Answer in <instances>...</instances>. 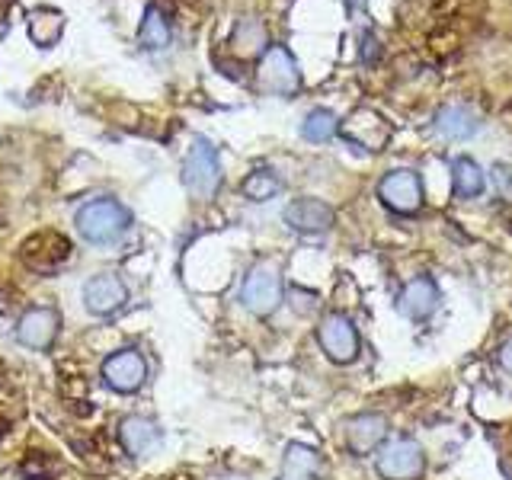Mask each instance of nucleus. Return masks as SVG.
<instances>
[{"mask_svg": "<svg viewBox=\"0 0 512 480\" xmlns=\"http://www.w3.org/2000/svg\"><path fill=\"white\" fill-rule=\"evenodd\" d=\"M74 224L87 244H116L132 228V212L116 199H93L77 208Z\"/></svg>", "mask_w": 512, "mask_h": 480, "instance_id": "f257e3e1", "label": "nucleus"}, {"mask_svg": "<svg viewBox=\"0 0 512 480\" xmlns=\"http://www.w3.org/2000/svg\"><path fill=\"white\" fill-rule=\"evenodd\" d=\"M285 301V285H282V272L272 263H256L244 282H240V304L253 314V317H272Z\"/></svg>", "mask_w": 512, "mask_h": 480, "instance_id": "f03ea898", "label": "nucleus"}, {"mask_svg": "<svg viewBox=\"0 0 512 480\" xmlns=\"http://www.w3.org/2000/svg\"><path fill=\"white\" fill-rule=\"evenodd\" d=\"M183 186L192 199L208 202L221 186V157L208 138H196L183 160Z\"/></svg>", "mask_w": 512, "mask_h": 480, "instance_id": "7ed1b4c3", "label": "nucleus"}, {"mask_svg": "<svg viewBox=\"0 0 512 480\" xmlns=\"http://www.w3.org/2000/svg\"><path fill=\"white\" fill-rule=\"evenodd\" d=\"M317 346L324 349V356L333 365H352L362 352V336H359L356 320L340 311L324 314L317 324Z\"/></svg>", "mask_w": 512, "mask_h": 480, "instance_id": "20e7f679", "label": "nucleus"}, {"mask_svg": "<svg viewBox=\"0 0 512 480\" xmlns=\"http://www.w3.org/2000/svg\"><path fill=\"white\" fill-rule=\"evenodd\" d=\"M375 471L384 480H423L426 474V448L413 436H397L378 448Z\"/></svg>", "mask_w": 512, "mask_h": 480, "instance_id": "39448f33", "label": "nucleus"}, {"mask_svg": "<svg viewBox=\"0 0 512 480\" xmlns=\"http://www.w3.org/2000/svg\"><path fill=\"white\" fill-rule=\"evenodd\" d=\"M378 199L394 215H416L423 208V180L410 167H394L378 180Z\"/></svg>", "mask_w": 512, "mask_h": 480, "instance_id": "423d86ee", "label": "nucleus"}, {"mask_svg": "<svg viewBox=\"0 0 512 480\" xmlns=\"http://www.w3.org/2000/svg\"><path fill=\"white\" fill-rule=\"evenodd\" d=\"M388 432H391L388 416L375 410H362V413H352L343 423V442L356 458H368L388 442Z\"/></svg>", "mask_w": 512, "mask_h": 480, "instance_id": "0eeeda50", "label": "nucleus"}, {"mask_svg": "<svg viewBox=\"0 0 512 480\" xmlns=\"http://www.w3.org/2000/svg\"><path fill=\"white\" fill-rule=\"evenodd\" d=\"M260 87L276 96H292L301 87L298 61L292 58L285 45H269L260 61Z\"/></svg>", "mask_w": 512, "mask_h": 480, "instance_id": "6e6552de", "label": "nucleus"}, {"mask_svg": "<svg viewBox=\"0 0 512 480\" xmlns=\"http://www.w3.org/2000/svg\"><path fill=\"white\" fill-rule=\"evenodd\" d=\"M282 221L292 228L295 234H304V237H317V234H327L336 221V212L333 205L317 199V196H298L285 205L282 212Z\"/></svg>", "mask_w": 512, "mask_h": 480, "instance_id": "1a4fd4ad", "label": "nucleus"}, {"mask_svg": "<svg viewBox=\"0 0 512 480\" xmlns=\"http://www.w3.org/2000/svg\"><path fill=\"white\" fill-rule=\"evenodd\" d=\"M103 381L116 394H135L148 381V362L138 349H119L103 362Z\"/></svg>", "mask_w": 512, "mask_h": 480, "instance_id": "9d476101", "label": "nucleus"}, {"mask_svg": "<svg viewBox=\"0 0 512 480\" xmlns=\"http://www.w3.org/2000/svg\"><path fill=\"white\" fill-rule=\"evenodd\" d=\"M439 308H442V288L432 276H413L397 292V311L407 320H416V324L429 320Z\"/></svg>", "mask_w": 512, "mask_h": 480, "instance_id": "9b49d317", "label": "nucleus"}, {"mask_svg": "<svg viewBox=\"0 0 512 480\" xmlns=\"http://www.w3.org/2000/svg\"><path fill=\"white\" fill-rule=\"evenodd\" d=\"M125 304H128V288H125V282L116 276V272H96V276L87 279V285H84V308L93 317L119 314Z\"/></svg>", "mask_w": 512, "mask_h": 480, "instance_id": "f8f14e48", "label": "nucleus"}, {"mask_svg": "<svg viewBox=\"0 0 512 480\" xmlns=\"http://www.w3.org/2000/svg\"><path fill=\"white\" fill-rule=\"evenodd\" d=\"M61 327V314L55 308H32L20 317L16 324V343L26 346V349H48L55 343Z\"/></svg>", "mask_w": 512, "mask_h": 480, "instance_id": "ddd939ff", "label": "nucleus"}, {"mask_svg": "<svg viewBox=\"0 0 512 480\" xmlns=\"http://www.w3.org/2000/svg\"><path fill=\"white\" fill-rule=\"evenodd\" d=\"M23 256H26V263L32 269L52 272V269H58L71 256V240L64 237V234L45 231V234H36L32 240H26V244H23Z\"/></svg>", "mask_w": 512, "mask_h": 480, "instance_id": "4468645a", "label": "nucleus"}, {"mask_svg": "<svg viewBox=\"0 0 512 480\" xmlns=\"http://www.w3.org/2000/svg\"><path fill=\"white\" fill-rule=\"evenodd\" d=\"M119 442L128 455L144 458L157 448L160 426L154 420H148V416H125V420L119 423Z\"/></svg>", "mask_w": 512, "mask_h": 480, "instance_id": "2eb2a0df", "label": "nucleus"}, {"mask_svg": "<svg viewBox=\"0 0 512 480\" xmlns=\"http://www.w3.org/2000/svg\"><path fill=\"white\" fill-rule=\"evenodd\" d=\"M448 173H452V192L458 199H480L487 192V173L471 157H455Z\"/></svg>", "mask_w": 512, "mask_h": 480, "instance_id": "dca6fc26", "label": "nucleus"}, {"mask_svg": "<svg viewBox=\"0 0 512 480\" xmlns=\"http://www.w3.org/2000/svg\"><path fill=\"white\" fill-rule=\"evenodd\" d=\"M432 128L445 138V141H468L477 135V116L468 109V106H442L436 112V122H432Z\"/></svg>", "mask_w": 512, "mask_h": 480, "instance_id": "f3484780", "label": "nucleus"}, {"mask_svg": "<svg viewBox=\"0 0 512 480\" xmlns=\"http://www.w3.org/2000/svg\"><path fill=\"white\" fill-rule=\"evenodd\" d=\"M336 132H340V119H336V112L330 109H311L301 122V138L311 144H324Z\"/></svg>", "mask_w": 512, "mask_h": 480, "instance_id": "a211bd4d", "label": "nucleus"}, {"mask_svg": "<svg viewBox=\"0 0 512 480\" xmlns=\"http://www.w3.org/2000/svg\"><path fill=\"white\" fill-rule=\"evenodd\" d=\"M138 39L144 48H151V52H160V48L170 45V23L167 16L160 13L157 7H148L144 10V20H141V29H138Z\"/></svg>", "mask_w": 512, "mask_h": 480, "instance_id": "6ab92c4d", "label": "nucleus"}, {"mask_svg": "<svg viewBox=\"0 0 512 480\" xmlns=\"http://www.w3.org/2000/svg\"><path fill=\"white\" fill-rule=\"evenodd\" d=\"M279 192H282V180H279V173L269 167L253 170L244 180V196L250 202H269V199H276Z\"/></svg>", "mask_w": 512, "mask_h": 480, "instance_id": "aec40b11", "label": "nucleus"}, {"mask_svg": "<svg viewBox=\"0 0 512 480\" xmlns=\"http://www.w3.org/2000/svg\"><path fill=\"white\" fill-rule=\"evenodd\" d=\"M317 471V452L308 445H288L285 448V474L288 477H311Z\"/></svg>", "mask_w": 512, "mask_h": 480, "instance_id": "412c9836", "label": "nucleus"}, {"mask_svg": "<svg viewBox=\"0 0 512 480\" xmlns=\"http://www.w3.org/2000/svg\"><path fill=\"white\" fill-rule=\"evenodd\" d=\"M266 42V32H263V26L256 23V20H244L237 26V32H234V45L240 48L244 55H250V52H256Z\"/></svg>", "mask_w": 512, "mask_h": 480, "instance_id": "4be33fe9", "label": "nucleus"}, {"mask_svg": "<svg viewBox=\"0 0 512 480\" xmlns=\"http://www.w3.org/2000/svg\"><path fill=\"white\" fill-rule=\"evenodd\" d=\"M496 365H500L503 372L512 378V336H509V340H503L500 349H496Z\"/></svg>", "mask_w": 512, "mask_h": 480, "instance_id": "5701e85b", "label": "nucleus"}]
</instances>
